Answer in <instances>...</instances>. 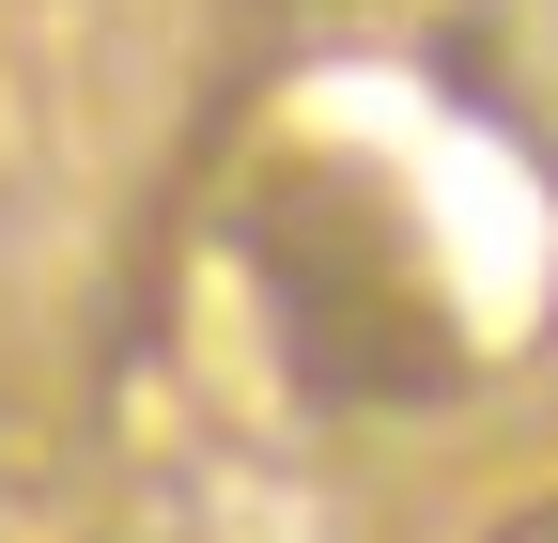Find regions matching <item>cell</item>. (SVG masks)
Instances as JSON below:
<instances>
[{
  "mask_svg": "<svg viewBox=\"0 0 558 543\" xmlns=\"http://www.w3.org/2000/svg\"><path fill=\"white\" fill-rule=\"evenodd\" d=\"M248 280H264V326H279V373L311 403H435L465 358H450V311L403 249V202L341 156H295L248 186Z\"/></svg>",
  "mask_w": 558,
  "mask_h": 543,
  "instance_id": "6da1fadb",
  "label": "cell"
},
{
  "mask_svg": "<svg viewBox=\"0 0 558 543\" xmlns=\"http://www.w3.org/2000/svg\"><path fill=\"white\" fill-rule=\"evenodd\" d=\"M481 543H558V497H527V512H497Z\"/></svg>",
  "mask_w": 558,
  "mask_h": 543,
  "instance_id": "7a4b0ae2",
  "label": "cell"
}]
</instances>
